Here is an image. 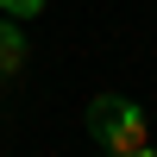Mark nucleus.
I'll use <instances>...</instances> for the list:
<instances>
[{
  "instance_id": "nucleus-2",
  "label": "nucleus",
  "mask_w": 157,
  "mask_h": 157,
  "mask_svg": "<svg viewBox=\"0 0 157 157\" xmlns=\"http://www.w3.org/2000/svg\"><path fill=\"white\" fill-rule=\"evenodd\" d=\"M13 69H25V32L13 19H0V75H13Z\"/></svg>"
},
{
  "instance_id": "nucleus-1",
  "label": "nucleus",
  "mask_w": 157,
  "mask_h": 157,
  "mask_svg": "<svg viewBox=\"0 0 157 157\" xmlns=\"http://www.w3.org/2000/svg\"><path fill=\"white\" fill-rule=\"evenodd\" d=\"M88 132H94V145L107 157H126V151L151 145V120L126 94H94V101H88Z\"/></svg>"
},
{
  "instance_id": "nucleus-4",
  "label": "nucleus",
  "mask_w": 157,
  "mask_h": 157,
  "mask_svg": "<svg viewBox=\"0 0 157 157\" xmlns=\"http://www.w3.org/2000/svg\"><path fill=\"white\" fill-rule=\"evenodd\" d=\"M126 157H157V151H151V145H138V151H126Z\"/></svg>"
},
{
  "instance_id": "nucleus-3",
  "label": "nucleus",
  "mask_w": 157,
  "mask_h": 157,
  "mask_svg": "<svg viewBox=\"0 0 157 157\" xmlns=\"http://www.w3.org/2000/svg\"><path fill=\"white\" fill-rule=\"evenodd\" d=\"M0 13H6V19H38L44 0H0Z\"/></svg>"
}]
</instances>
